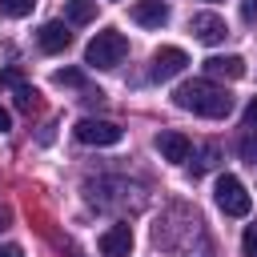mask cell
I'll return each mask as SVG.
<instances>
[{
	"instance_id": "ba28073f",
	"label": "cell",
	"mask_w": 257,
	"mask_h": 257,
	"mask_svg": "<svg viewBox=\"0 0 257 257\" xmlns=\"http://www.w3.org/2000/svg\"><path fill=\"white\" fill-rule=\"evenodd\" d=\"M96 245H100L104 257H128V253H133V229H128V225H108Z\"/></svg>"
},
{
	"instance_id": "e0dca14e",
	"label": "cell",
	"mask_w": 257,
	"mask_h": 257,
	"mask_svg": "<svg viewBox=\"0 0 257 257\" xmlns=\"http://www.w3.org/2000/svg\"><path fill=\"white\" fill-rule=\"evenodd\" d=\"M241 249H245V257H257V221L245 225V233H241Z\"/></svg>"
},
{
	"instance_id": "8fae6325",
	"label": "cell",
	"mask_w": 257,
	"mask_h": 257,
	"mask_svg": "<svg viewBox=\"0 0 257 257\" xmlns=\"http://www.w3.org/2000/svg\"><path fill=\"white\" fill-rule=\"evenodd\" d=\"M205 76L241 80V76H245V60H241V56H209V60H205Z\"/></svg>"
},
{
	"instance_id": "3957f363",
	"label": "cell",
	"mask_w": 257,
	"mask_h": 257,
	"mask_svg": "<svg viewBox=\"0 0 257 257\" xmlns=\"http://www.w3.org/2000/svg\"><path fill=\"white\" fill-rule=\"evenodd\" d=\"M213 193H217V209H221L225 217H245V213L253 209V197L245 193V185H241L233 173H221Z\"/></svg>"
},
{
	"instance_id": "7c38bea8",
	"label": "cell",
	"mask_w": 257,
	"mask_h": 257,
	"mask_svg": "<svg viewBox=\"0 0 257 257\" xmlns=\"http://www.w3.org/2000/svg\"><path fill=\"white\" fill-rule=\"evenodd\" d=\"M64 16H68V24H88V20H96V0H68Z\"/></svg>"
},
{
	"instance_id": "8992f818",
	"label": "cell",
	"mask_w": 257,
	"mask_h": 257,
	"mask_svg": "<svg viewBox=\"0 0 257 257\" xmlns=\"http://www.w3.org/2000/svg\"><path fill=\"white\" fill-rule=\"evenodd\" d=\"M185 64H189V56H185V48H157L153 52V80H173V76H181L185 72Z\"/></svg>"
},
{
	"instance_id": "ac0fdd59",
	"label": "cell",
	"mask_w": 257,
	"mask_h": 257,
	"mask_svg": "<svg viewBox=\"0 0 257 257\" xmlns=\"http://www.w3.org/2000/svg\"><path fill=\"white\" fill-rule=\"evenodd\" d=\"M241 20H245V24L257 20V0H241Z\"/></svg>"
},
{
	"instance_id": "2e32d148",
	"label": "cell",
	"mask_w": 257,
	"mask_h": 257,
	"mask_svg": "<svg viewBox=\"0 0 257 257\" xmlns=\"http://www.w3.org/2000/svg\"><path fill=\"white\" fill-rule=\"evenodd\" d=\"M52 80H56L60 88H64V84H68V88H80V84H84V72H80V68H60Z\"/></svg>"
},
{
	"instance_id": "52a82bcc",
	"label": "cell",
	"mask_w": 257,
	"mask_h": 257,
	"mask_svg": "<svg viewBox=\"0 0 257 257\" xmlns=\"http://www.w3.org/2000/svg\"><path fill=\"white\" fill-rule=\"evenodd\" d=\"M189 32H193L201 44H221L229 28H225V20H221L217 12H193V16H189Z\"/></svg>"
},
{
	"instance_id": "9c48e42d",
	"label": "cell",
	"mask_w": 257,
	"mask_h": 257,
	"mask_svg": "<svg viewBox=\"0 0 257 257\" xmlns=\"http://www.w3.org/2000/svg\"><path fill=\"white\" fill-rule=\"evenodd\" d=\"M128 16H133L141 28H161V24L169 20V4H165V0H137Z\"/></svg>"
},
{
	"instance_id": "6da1fadb",
	"label": "cell",
	"mask_w": 257,
	"mask_h": 257,
	"mask_svg": "<svg viewBox=\"0 0 257 257\" xmlns=\"http://www.w3.org/2000/svg\"><path fill=\"white\" fill-rule=\"evenodd\" d=\"M173 104L185 108V112H197V116L217 120V116H229L233 96H229L221 84H213V76H201V80H185V84H177Z\"/></svg>"
},
{
	"instance_id": "603a6c76",
	"label": "cell",
	"mask_w": 257,
	"mask_h": 257,
	"mask_svg": "<svg viewBox=\"0 0 257 257\" xmlns=\"http://www.w3.org/2000/svg\"><path fill=\"white\" fill-rule=\"evenodd\" d=\"M0 257H24L20 245H0Z\"/></svg>"
},
{
	"instance_id": "7402d4cb",
	"label": "cell",
	"mask_w": 257,
	"mask_h": 257,
	"mask_svg": "<svg viewBox=\"0 0 257 257\" xmlns=\"http://www.w3.org/2000/svg\"><path fill=\"white\" fill-rule=\"evenodd\" d=\"M8 128H12V112L0 104V133H8Z\"/></svg>"
},
{
	"instance_id": "ffe728a7",
	"label": "cell",
	"mask_w": 257,
	"mask_h": 257,
	"mask_svg": "<svg viewBox=\"0 0 257 257\" xmlns=\"http://www.w3.org/2000/svg\"><path fill=\"white\" fill-rule=\"evenodd\" d=\"M0 84L16 88V84H20V72H16V68H4V72H0Z\"/></svg>"
},
{
	"instance_id": "30bf717a",
	"label": "cell",
	"mask_w": 257,
	"mask_h": 257,
	"mask_svg": "<svg viewBox=\"0 0 257 257\" xmlns=\"http://www.w3.org/2000/svg\"><path fill=\"white\" fill-rule=\"evenodd\" d=\"M36 40H40V48H44V52H64V48L72 44V32L64 28V20H48V24H40Z\"/></svg>"
},
{
	"instance_id": "277c9868",
	"label": "cell",
	"mask_w": 257,
	"mask_h": 257,
	"mask_svg": "<svg viewBox=\"0 0 257 257\" xmlns=\"http://www.w3.org/2000/svg\"><path fill=\"white\" fill-rule=\"evenodd\" d=\"M72 137H76L80 145H120L124 128H120V124H112V120L80 116V120H76V128H72Z\"/></svg>"
},
{
	"instance_id": "d6986e66",
	"label": "cell",
	"mask_w": 257,
	"mask_h": 257,
	"mask_svg": "<svg viewBox=\"0 0 257 257\" xmlns=\"http://www.w3.org/2000/svg\"><path fill=\"white\" fill-rule=\"evenodd\" d=\"M241 157L249 161V165H257V141L249 137V141H241Z\"/></svg>"
},
{
	"instance_id": "7a4b0ae2",
	"label": "cell",
	"mask_w": 257,
	"mask_h": 257,
	"mask_svg": "<svg viewBox=\"0 0 257 257\" xmlns=\"http://www.w3.org/2000/svg\"><path fill=\"white\" fill-rule=\"evenodd\" d=\"M124 56H128V40H124L116 28L96 32V36L88 40V48H84V64H88V68H116Z\"/></svg>"
},
{
	"instance_id": "5bb4252c",
	"label": "cell",
	"mask_w": 257,
	"mask_h": 257,
	"mask_svg": "<svg viewBox=\"0 0 257 257\" xmlns=\"http://www.w3.org/2000/svg\"><path fill=\"white\" fill-rule=\"evenodd\" d=\"M32 8H36V0H0V16H12V20L28 16Z\"/></svg>"
},
{
	"instance_id": "5b68a950",
	"label": "cell",
	"mask_w": 257,
	"mask_h": 257,
	"mask_svg": "<svg viewBox=\"0 0 257 257\" xmlns=\"http://www.w3.org/2000/svg\"><path fill=\"white\" fill-rule=\"evenodd\" d=\"M157 153L169 165H185L193 157V141L185 133H177V128H165V133H157Z\"/></svg>"
},
{
	"instance_id": "44dd1931",
	"label": "cell",
	"mask_w": 257,
	"mask_h": 257,
	"mask_svg": "<svg viewBox=\"0 0 257 257\" xmlns=\"http://www.w3.org/2000/svg\"><path fill=\"white\" fill-rule=\"evenodd\" d=\"M245 124H249V128H257V96H253V100H249V108H245Z\"/></svg>"
},
{
	"instance_id": "9a60e30c",
	"label": "cell",
	"mask_w": 257,
	"mask_h": 257,
	"mask_svg": "<svg viewBox=\"0 0 257 257\" xmlns=\"http://www.w3.org/2000/svg\"><path fill=\"white\" fill-rule=\"evenodd\" d=\"M217 165V145H205L201 153H197V161H193V177H201V173H209Z\"/></svg>"
},
{
	"instance_id": "4fadbf2b",
	"label": "cell",
	"mask_w": 257,
	"mask_h": 257,
	"mask_svg": "<svg viewBox=\"0 0 257 257\" xmlns=\"http://www.w3.org/2000/svg\"><path fill=\"white\" fill-rule=\"evenodd\" d=\"M12 92H16V108H24V112H32V108L40 104V92H36L32 84H24V80H20Z\"/></svg>"
}]
</instances>
